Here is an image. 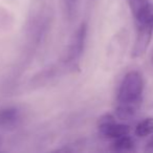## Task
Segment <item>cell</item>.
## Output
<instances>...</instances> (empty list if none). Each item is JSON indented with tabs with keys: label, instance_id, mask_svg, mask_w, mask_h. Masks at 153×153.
I'll list each match as a JSON object with an SVG mask.
<instances>
[{
	"label": "cell",
	"instance_id": "obj_8",
	"mask_svg": "<svg viewBox=\"0 0 153 153\" xmlns=\"http://www.w3.org/2000/svg\"><path fill=\"white\" fill-rule=\"evenodd\" d=\"M128 3L133 16H135L148 3V0H128Z\"/></svg>",
	"mask_w": 153,
	"mask_h": 153
},
{
	"label": "cell",
	"instance_id": "obj_4",
	"mask_svg": "<svg viewBox=\"0 0 153 153\" xmlns=\"http://www.w3.org/2000/svg\"><path fill=\"white\" fill-rule=\"evenodd\" d=\"M99 130L103 136L107 138H112V140H115V138L124 135H128L131 131L130 126L126 125V124H119L117 122L107 124V125L99 126Z\"/></svg>",
	"mask_w": 153,
	"mask_h": 153
},
{
	"label": "cell",
	"instance_id": "obj_10",
	"mask_svg": "<svg viewBox=\"0 0 153 153\" xmlns=\"http://www.w3.org/2000/svg\"><path fill=\"white\" fill-rule=\"evenodd\" d=\"M113 122H117L115 121V117L114 115L110 114V113H106V114L102 115V117L99 119V126H103V125H107V124H110L113 123Z\"/></svg>",
	"mask_w": 153,
	"mask_h": 153
},
{
	"label": "cell",
	"instance_id": "obj_12",
	"mask_svg": "<svg viewBox=\"0 0 153 153\" xmlns=\"http://www.w3.org/2000/svg\"><path fill=\"white\" fill-rule=\"evenodd\" d=\"M151 62H152V64H153V51H152V56H151Z\"/></svg>",
	"mask_w": 153,
	"mask_h": 153
},
{
	"label": "cell",
	"instance_id": "obj_1",
	"mask_svg": "<svg viewBox=\"0 0 153 153\" xmlns=\"http://www.w3.org/2000/svg\"><path fill=\"white\" fill-rule=\"evenodd\" d=\"M144 92V78L140 72L132 70L125 74L117 92V104L140 109Z\"/></svg>",
	"mask_w": 153,
	"mask_h": 153
},
{
	"label": "cell",
	"instance_id": "obj_3",
	"mask_svg": "<svg viewBox=\"0 0 153 153\" xmlns=\"http://www.w3.org/2000/svg\"><path fill=\"white\" fill-rule=\"evenodd\" d=\"M86 35H87V25L85 22H83L78 27V30L74 32V34L72 35L71 39H70L67 51V57H66L67 62L74 61L81 56L84 49V45H85Z\"/></svg>",
	"mask_w": 153,
	"mask_h": 153
},
{
	"label": "cell",
	"instance_id": "obj_11",
	"mask_svg": "<svg viewBox=\"0 0 153 153\" xmlns=\"http://www.w3.org/2000/svg\"><path fill=\"white\" fill-rule=\"evenodd\" d=\"M148 149H150V150H153V137L151 138L150 140H149V143H148Z\"/></svg>",
	"mask_w": 153,
	"mask_h": 153
},
{
	"label": "cell",
	"instance_id": "obj_9",
	"mask_svg": "<svg viewBox=\"0 0 153 153\" xmlns=\"http://www.w3.org/2000/svg\"><path fill=\"white\" fill-rule=\"evenodd\" d=\"M63 3L66 14L68 15V17H71L74 12H76V0H63Z\"/></svg>",
	"mask_w": 153,
	"mask_h": 153
},
{
	"label": "cell",
	"instance_id": "obj_2",
	"mask_svg": "<svg viewBox=\"0 0 153 153\" xmlns=\"http://www.w3.org/2000/svg\"><path fill=\"white\" fill-rule=\"evenodd\" d=\"M136 23H137V28H136L135 41L131 51L132 58H140L146 53L153 34V23H147V22H136Z\"/></svg>",
	"mask_w": 153,
	"mask_h": 153
},
{
	"label": "cell",
	"instance_id": "obj_13",
	"mask_svg": "<svg viewBox=\"0 0 153 153\" xmlns=\"http://www.w3.org/2000/svg\"><path fill=\"white\" fill-rule=\"evenodd\" d=\"M0 144H1V140H0Z\"/></svg>",
	"mask_w": 153,
	"mask_h": 153
},
{
	"label": "cell",
	"instance_id": "obj_6",
	"mask_svg": "<svg viewBox=\"0 0 153 153\" xmlns=\"http://www.w3.org/2000/svg\"><path fill=\"white\" fill-rule=\"evenodd\" d=\"M134 133L137 137L144 138L153 134V117H146L136 125Z\"/></svg>",
	"mask_w": 153,
	"mask_h": 153
},
{
	"label": "cell",
	"instance_id": "obj_5",
	"mask_svg": "<svg viewBox=\"0 0 153 153\" xmlns=\"http://www.w3.org/2000/svg\"><path fill=\"white\" fill-rule=\"evenodd\" d=\"M19 119V111L17 108L9 107L0 110V126H11Z\"/></svg>",
	"mask_w": 153,
	"mask_h": 153
},
{
	"label": "cell",
	"instance_id": "obj_7",
	"mask_svg": "<svg viewBox=\"0 0 153 153\" xmlns=\"http://www.w3.org/2000/svg\"><path fill=\"white\" fill-rule=\"evenodd\" d=\"M134 148V140L131 136L124 135L117 137L113 142V149L117 151H130Z\"/></svg>",
	"mask_w": 153,
	"mask_h": 153
}]
</instances>
